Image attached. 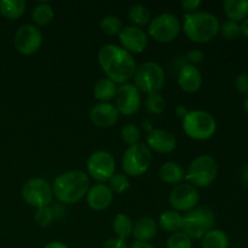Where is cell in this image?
Masks as SVG:
<instances>
[{"mask_svg":"<svg viewBox=\"0 0 248 248\" xmlns=\"http://www.w3.org/2000/svg\"><path fill=\"white\" fill-rule=\"evenodd\" d=\"M244 107H245V111L247 113L248 115V94L246 96V98H245V102H244Z\"/></svg>","mask_w":248,"mask_h":248,"instance_id":"obj_47","label":"cell"},{"mask_svg":"<svg viewBox=\"0 0 248 248\" xmlns=\"http://www.w3.org/2000/svg\"><path fill=\"white\" fill-rule=\"evenodd\" d=\"M140 135H142V132H140V127L135 124H127L121 130V138L126 144H128V147L140 143Z\"/></svg>","mask_w":248,"mask_h":248,"instance_id":"obj_33","label":"cell"},{"mask_svg":"<svg viewBox=\"0 0 248 248\" xmlns=\"http://www.w3.org/2000/svg\"><path fill=\"white\" fill-rule=\"evenodd\" d=\"M53 17H55V10L52 5L48 2H39L31 11V19L34 22V26H47L52 22Z\"/></svg>","mask_w":248,"mask_h":248,"instance_id":"obj_24","label":"cell"},{"mask_svg":"<svg viewBox=\"0 0 248 248\" xmlns=\"http://www.w3.org/2000/svg\"><path fill=\"white\" fill-rule=\"evenodd\" d=\"M147 147L160 154H169L176 149L177 140L170 131L153 128L147 135Z\"/></svg>","mask_w":248,"mask_h":248,"instance_id":"obj_16","label":"cell"},{"mask_svg":"<svg viewBox=\"0 0 248 248\" xmlns=\"http://www.w3.org/2000/svg\"><path fill=\"white\" fill-rule=\"evenodd\" d=\"M24 202L35 208L50 206L53 200L52 186L44 178H31L22 186Z\"/></svg>","mask_w":248,"mask_h":248,"instance_id":"obj_10","label":"cell"},{"mask_svg":"<svg viewBox=\"0 0 248 248\" xmlns=\"http://www.w3.org/2000/svg\"><path fill=\"white\" fill-rule=\"evenodd\" d=\"M200 195L191 184H178L172 189L169 196L171 207L177 212H189L198 206Z\"/></svg>","mask_w":248,"mask_h":248,"instance_id":"obj_14","label":"cell"},{"mask_svg":"<svg viewBox=\"0 0 248 248\" xmlns=\"http://www.w3.org/2000/svg\"><path fill=\"white\" fill-rule=\"evenodd\" d=\"M87 205L94 211H103L113 201V191L107 184L97 183L89 189L86 194Z\"/></svg>","mask_w":248,"mask_h":248,"instance_id":"obj_18","label":"cell"},{"mask_svg":"<svg viewBox=\"0 0 248 248\" xmlns=\"http://www.w3.org/2000/svg\"><path fill=\"white\" fill-rule=\"evenodd\" d=\"M133 81L140 93H157L165 85V70L159 63L148 61L136 68Z\"/></svg>","mask_w":248,"mask_h":248,"instance_id":"obj_5","label":"cell"},{"mask_svg":"<svg viewBox=\"0 0 248 248\" xmlns=\"http://www.w3.org/2000/svg\"><path fill=\"white\" fill-rule=\"evenodd\" d=\"M103 248H128V247L125 240H121L119 239V237H114V239H109L108 241L104 242Z\"/></svg>","mask_w":248,"mask_h":248,"instance_id":"obj_40","label":"cell"},{"mask_svg":"<svg viewBox=\"0 0 248 248\" xmlns=\"http://www.w3.org/2000/svg\"><path fill=\"white\" fill-rule=\"evenodd\" d=\"M142 128H143V130L148 131V132H150V131L153 130V126H152V124H150V121H148V120L143 121V123H142Z\"/></svg>","mask_w":248,"mask_h":248,"instance_id":"obj_46","label":"cell"},{"mask_svg":"<svg viewBox=\"0 0 248 248\" xmlns=\"http://www.w3.org/2000/svg\"><path fill=\"white\" fill-rule=\"evenodd\" d=\"M223 10L229 21L239 23L248 17V0H225Z\"/></svg>","mask_w":248,"mask_h":248,"instance_id":"obj_21","label":"cell"},{"mask_svg":"<svg viewBox=\"0 0 248 248\" xmlns=\"http://www.w3.org/2000/svg\"><path fill=\"white\" fill-rule=\"evenodd\" d=\"M159 225L162 230L167 232H177L183 225V216L174 210H167L160 216Z\"/></svg>","mask_w":248,"mask_h":248,"instance_id":"obj_23","label":"cell"},{"mask_svg":"<svg viewBox=\"0 0 248 248\" xmlns=\"http://www.w3.org/2000/svg\"><path fill=\"white\" fill-rule=\"evenodd\" d=\"M86 167L87 174H90L98 183H104L115 173L116 162L110 153L106 150H98L90 155Z\"/></svg>","mask_w":248,"mask_h":248,"instance_id":"obj_11","label":"cell"},{"mask_svg":"<svg viewBox=\"0 0 248 248\" xmlns=\"http://www.w3.org/2000/svg\"><path fill=\"white\" fill-rule=\"evenodd\" d=\"M152 161V150L143 143H137L125 150L121 165L126 176L140 177L149 170Z\"/></svg>","mask_w":248,"mask_h":248,"instance_id":"obj_8","label":"cell"},{"mask_svg":"<svg viewBox=\"0 0 248 248\" xmlns=\"http://www.w3.org/2000/svg\"><path fill=\"white\" fill-rule=\"evenodd\" d=\"M133 237L137 242L152 241L157 234V224L152 218H140L133 225Z\"/></svg>","mask_w":248,"mask_h":248,"instance_id":"obj_20","label":"cell"},{"mask_svg":"<svg viewBox=\"0 0 248 248\" xmlns=\"http://www.w3.org/2000/svg\"><path fill=\"white\" fill-rule=\"evenodd\" d=\"M181 21L174 15L164 12L150 19L148 33L155 41L167 44L173 41L181 33Z\"/></svg>","mask_w":248,"mask_h":248,"instance_id":"obj_9","label":"cell"},{"mask_svg":"<svg viewBox=\"0 0 248 248\" xmlns=\"http://www.w3.org/2000/svg\"><path fill=\"white\" fill-rule=\"evenodd\" d=\"M178 85L184 92L195 93L202 85V74L195 65L184 64L178 72Z\"/></svg>","mask_w":248,"mask_h":248,"instance_id":"obj_19","label":"cell"},{"mask_svg":"<svg viewBox=\"0 0 248 248\" xmlns=\"http://www.w3.org/2000/svg\"><path fill=\"white\" fill-rule=\"evenodd\" d=\"M121 47L127 52L142 53L148 45V36L142 28L135 26H128L121 29L119 33Z\"/></svg>","mask_w":248,"mask_h":248,"instance_id":"obj_15","label":"cell"},{"mask_svg":"<svg viewBox=\"0 0 248 248\" xmlns=\"http://www.w3.org/2000/svg\"><path fill=\"white\" fill-rule=\"evenodd\" d=\"M218 164L210 155H200L195 157L189 165L188 172L186 173V181L191 182V186H211L218 176Z\"/></svg>","mask_w":248,"mask_h":248,"instance_id":"obj_7","label":"cell"},{"mask_svg":"<svg viewBox=\"0 0 248 248\" xmlns=\"http://www.w3.org/2000/svg\"><path fill=\"white\" fill-rule=\"evenodd\" d=\"M215 223V215L210 208L195 207L183 216L182 230L191 240H200L213 229Z\"/></svg>","mask_w":248,"mask_h":248,"instance_id":"obj_6","label":"cell"},{"mask_svg":"<svg viewBox=\"0 0 248 248\" xmlns=\"http://www.w3.org/2000/svg\"><path fill=\"white\" fill-rule=\"evenodd\" d=\"M220 34H222L223 38H225L227 40H234L237 39L241 35V29H240V24L237 22L232 21H225L224 23L220 26L219 28Z\"/></svg>","mask_w":248,"mask_h":248,"instance_id":"obj_36","label":"cell"},{"mask_svg":"<svg viewBox=\"0 0 248 248\" xmlns=\"http://www.w3.org/2000/svg\"><path fill=\"white\" fill-rule=\"evenodd\" d=\"M128 18L132 22L133 26L140 28V27L149 24L150 12L144 5H132V6L130 7V10H128Z\"/></svg>","mask_w":248,"mask_h":248,"instance_id":"obj_29","label":"cell"},{"mask_svg":"<svg viewBox=\"0 0 248 248\" xmlns=\"http://www.w3.org/2000/svg\"><path fill=\"white\" fill-rule=\"evenodd\" d=\"M120 113L114 104L108 102H99L94 104L90 110V119L92 123L101 128H108L115 125L119 120Z\"/></svg>","mask_w":248,"mask_h":248,"instance_id":"obj_17","label":"cell"},{"mask_svg":"<svg viewBox=\"0 0 248 248\" xmlns=\"http://www.w3.org/2000/svg\"><path fill=\"white\" fill-rule=\"evenodd\" d=\"M240 29H241V34L245 36V38L248 39V17L245 18L244 21L240 23Z\"/></svg>","mask_w":248,"mask_h":248,"instance_id":"obj_42","label":"cell"},{"mask_svg":"<svg viewBox=\"0 0 248 248\" xmlns=\"http://www.w3.org/2000/svg\"><path fill=\"white\" fill-rule=\"evenodd\" d=\"M235 87H236L237 91L240 93L248 94V74L246 73H242V74H239L235 79Z\"/></svg>","mask_w":248,"mask_h":248,"instance_id":"obj_37","label":"cell"},{"mask_svg":"<svg viewBox=\"0 0 248 248\" xmlns=\"http://www.w3.org/2000/svg\"><path fill=\"white\" fill-rule=\"evenodd\" d=\"M24 0H0V14L7 19H17L26 12Z\"/></svg>","mask_w":248,"mask_h":248,"instance_id":"obj_25","label":"cell"},{"mask_svg":"<svg viewBox=\"0 0 248 248\" xmlns=\"http://www.w3.org/2000/svg\"><path fill=\"white\" fill-rule=\"evenodd\" d=\"M202 5L201 0H186V1L181 2L182 9L186 11V14H191V12H196V10Z\"/></svg>","mask_w":248,"mask_h":248,"instance_id":"obj_39","label":"cell"},{"mask_svg":"<svg viewBox=\"0 0 248 248\" xmlns=\"http://www.w3.org/2000/svg\"><path fill=\"white\" fill-rule=\"evenodd\" d=\"M114 99L118 111L125 116H131L137 113L142 104L140 91L135 84L130 82H126L118 87Z\"/></svg>","mask_w":248,"mask_h":248,"instance_id":"obj_13","label":"cell"},{"mask_svg":"<svg viewBox=\"0 0 248 248\" xmlns=\"http://www.w3.org/2000/svg\"><path fill=\"white\" fill-rule=\"evenodd\" d=\"M167 248H193V242L183 232H177L171 234L167 240Z\"/></svg>","mask_w":248,"mask_h":248,"instance_id":"obj_34","label":"cell"},{"mask_svg":"<svg viewBox=\"0 0 248 248\" xmlns=\"http://www.w3.org/2000/svg\"><path fill=\"white\" fill-rule=\"evenodd\" d=\"M14 44L21 55L31 56L38 52L43 44V34L34 24H23L15 34Z\"/></svg>","mask_w":248,"mask_h":248,"instance_id":"obj_12","label":"cell"},{"mask_svg":"<svg viewBox=\"0 0 248 248\" xmlns=\"http://www.w3.org/2000/svg\"><path fill=\"white\" fill-rule=\"evenodd\" d=\"M220 23L216 15L206 11L184 14L183 31L186 38L196 44H206L219 33Z\"/></svg>","mask_w":248,"mask_h":248,"instance_id":"obj_3","label":"cell"},{"mask_svg":"<svg viewBox=\"0 0 248 248\" xmlns=\"http://www.w3.org/2000/svg\"><path fill=\"white\" fill-rule=\"evenodd\" d=\"M113 229L116 236L121 240H126L132 235L133 232V223L128 216L119 213L116 217L114 218L113 222Z\"/></svg>","mask_w":248,"mask_h":248,"instance_id":"obj_28","label":"cell"},{"mask_svg":"<svg viewBox=\"0 0 248 248\" xmlns=\"http://www.w3.org/2000/svg\"><path fill=\"white\" fill-rule=\"evenodd\" d=\"M202 248H228L229 237L223 230L212 229L202 237Z\"/></svg>","mask_w":248,"mask_h":248,"instance_id":"obj_27","label":"cell"},{"mask_svg":"<svg viewBox=\"0 0 248 248\" xmlns=\"http://www.w3.org/2000/svg\"><path fill=\"white\" fill-rule=\"evenodd\" d=\"M186 63H188V64L196 65V64H199V63L202 62L203 52L201 50H198V48H195V50L189 51V52L186 53Z\"/></svg>","mask_w":248,"mask_h":248,"instance_id":"obj_38","label":"cell"},{"mask_svg":"<svg viewBox=\"0 0 248 248\" xmlns=\"http://www.w3.org/2000/svg\"><path fill=\"white\" fill-rule=\"evenodd\" d=\"M145 108L150 114L154 115H159V114L164 113L165 108H166V101H165L164 96L161 93H150L148 94L145 98Z\"/></svg>","mask_w":248,"mask_h":248,"instance_id":"obj_31","label":"cell"},{"mask_svg":"<svg viewBox=\"0 0 248 248\" xmlns=\"http://www.w3.org/2000/svg\"><path fill=\"white\" fill-rule=\"evenodd\" d=\"M55 217V211L50 206H46V207L38 208L35 216H34V219H35L36 224L40 225L41 228H46L52 224Z\"/></svg>","mask_w":248,"mask_h":248,"instance_id":"obj_35","label":"cell"},{"mask_svg":"<svg viewBox=\"0 0 248 248\" xmlns=\"http://www.w3.org/2000/svg\"><path fill=\"white\" fill-rule=\"evenodd\" d=\"M90 189V179L87 173L81 170H72L60 174L53 181L52 190L60 202L72 203L79 202L85 198Z\"/></svg>","mask_w":248,"mask_h":248,"instance_id":"obj_2","label":"cell"},{"mask_svg":"<svg viewBox=\"0 0 248 248\" xmlns=\"http://www.w3.org/2000/svg\"><path fill=\"white\" fill-rule=\"evenodd\" d=\"M130 248H155L154 246H152L150 244H148V242H133L132 246Z\"/></svg>","mask_w":248,"mask_h":248,"instance_id":"obj_44","label":"cell"},{"mask_svg":"<svg viewBox=\"0 0 248 248\" xmlns=\"http://www.w3.org/2000/svg\"><path fill=\"white\" fill-rule=\"evenodd\" d=\"M159 176L165 183L178 186L183 179H186V171L178 162L169 161L160 167Z\"/></svg>","mask_w":248,"mask_h":248,"instance_id":"obj_22","label":"cell"},{"mask_svg":"<svg viewBox=\"0 0 248 248\" xmlns=\"http://www.w3.org/2000/svg\"><path fill=\"white\" fill-rule=\"evenodd\" d=\"M188 113H189V110H188V109H186V106H182V104H181V106L177 107L176 114H177V116H178V118L183 119L184 116H186Z\"/></svg>","mask_w":248,"mask_h":248,"instance_id":"obj_41","label":"cell"},{"mask_svg":"<svg viewBox=\"0 0 248 248\" xmlns=\"http://www.w3.org/2000/svg\"><path fill=\"white\" fill-rule=\"evenodd\" d=\"M116 90L118 87L115 82L111 81L108 78H102L94 85L93 93L99 102H108L115 97Z\"/></svg>","mask_w":248,"mask_h":248,"instance_id":"obj_26","label":"cell"},{"mask_svg":"<svg viewBox=\"0 0 248 248\" xmlns=\"http://www.w3.org/2000/svg\"><path fill=\"white\" fill-rule=\"evenodd\" d=\"M241 177H242V181H244V183L248 186V165H246V166L244 167V170H242Z\"/></svg>","mask_w":248,"mask_h":248,"instance_id":"obj_45","label":"cell"},{"mask_svg":"<svg viewBox=\"0 0 248 248\" xmlns=\"http://www.w3.org/2000/svg\"><path fill=\"white\" fill-rule=\"evenodd\" d=\"M182 125L184 133L195 140H210L217 131L216 119L206 110H189L182 119Z\"/></svg>","mask_w":248,"mask_h":248,"instance_id":"obj_4","label":"cell"},{"mask_svg":"<svg viewBox=\"0 0 248 248\" xmlns=\"http://www.w3.org/2000/svg\"><path fill=\"white\" fill-rule=\"evenodd\" d=\"M99 27H101L102 31L106 33L107 35L114 36L118 35L121 31V29H123V22H121V19L119 17L113 16V15H108V16L102 18Z\"/></svg>","mask_w":248,"mask_h":248,"instance_id":"obj_30","label":"cell"},{"mask_svg":"<svg viewBox=\"0 0 248 248\" xmlns=\"http://www.w3.org/2000/svg\"><path fill=\"white\" fill-rule=\"evenodd\" d=\"M98 62L107 78L115 84H126L135 75L136 61L130 52L121 46L108 44L98 52Z\"/></svg>","mask_w":248,"mask_h":248,"instance_id":"obj_1","label":"cell"},{"mask_svg":"<svg viewBox=\"0 0 248 248\" xmlns=\"http://www.w3.org/2000/svg\"><path fill=\"white\" fill-rule=\"evenodd\" d=\"M108 182V186L113 191V194H123L130 188V179L125 173H114Z\"/></svg>","mask_w":248,"mask_h":248,"instance_id":"obj_32","label":"cell"},{"mask_svg":"<svg viewBox=\"0 0 248 248\" xmlns=\"http://www.w3.org/2000/svg\"><path fill=\"white\" fill-rule=\"evenodd\" d=\"M44 248H69L67 246V245L62 244V242H58V241H53V242H50V244L46 245Z\"/></svg>","mask_w":248,"mask_h":248,"instance_id":"obj_43","label":"cell"}]
</instances>
